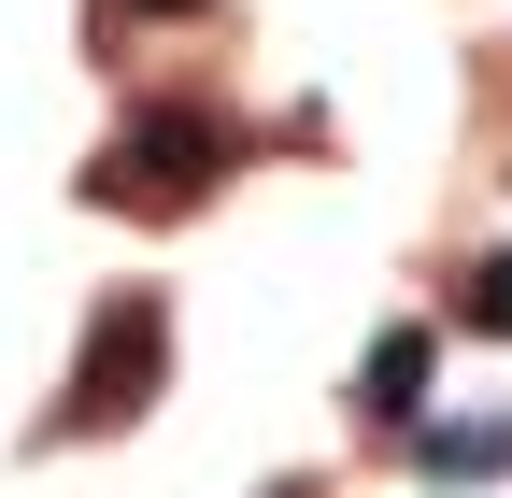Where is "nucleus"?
Instances as JSON below:
<instances>
[{
  "label": "nucleus",
  "mask_w": 512,
  "mask_h": 498,
  "mask_svg": "<svg viewBox=\"0 0 512 498\" xmlns=\"http://www.w3.org/2000/svg\"><path fill=\"white\" fill-rule=\"evenodd\" d=\"M157 370H171V299L157 285H114L86 342H72V385H57V442H114L128 413L157 399Z\"/></svg>",
  "instance_id": "obj_2"
},
{
  "label": "nucleus",
  "mask_w": 512,
  "mask_h": 498,
  "mask_svg": "<svg viewBox=\"0 0 512 498\" xmlns=\"http://www.w3.org/2000/svg\"><path fill=\"white\" fill-rule=\"evenodd\" d=\"M456 314H470L484 342H512V257H470V285H456Z\"/></svg>",
  "instance_id": "obj_5"
},
{
  "label": "nucleus",
  "mask_w": 512,
  "mask_h": 498,
  "mask_svg": "<svg viewBox=\"0 0 512 498\" xmlns=\"http://www.w3.org/2000/svg\"><path fill=\"white\" fill-rule=\"evenodd\" d=\"M413 456H427L441 484H484V470H512V413H498V427H427Z\"/></svg>",
  "instance_id": "obj_4"
},
{
  "label": "nucleus",
  "mask_w": 512,
  "mask_h": 498,
  "mask_svg": "<svg viewBox=\"0 0 512 498\" xmlns=\"http://www.w3.org/2000/svg\"><path fill=\"white\" fill-rule=\"evenodd\" d=\"M100 15H114V29H185L200 0H100Z\"/></svg>",
  "instance_id": "obj_6"
},
{
  "label": "nucleus",
  "mask_w": 512,
  "mask_h": 498,
  "mask_svg": "<svg viewBox=\"0 0 512 498\" xmlns=\"http://www.w3.org/2000/svg\"><path fill=\"white\" fill-rule=\"evenodd\" d=\"M228 157H242V129H228L214 100H143V114L100 143L86 200H100V214H185V200L228 185Z\"/></svg>",
  "instance_id": "obj_1"
},
{
  "label": "nucleus",
  "mask_w": 512,
  "mask_h": 498,
  "mask_svg": "<svg viewBox=\"0 0 512 498\" xmlns=\"http://www.w3.org/2000/svg\"><path fill=\"white\" fill-rule=\"evenodd\" d=\"M427 385H441V342H427V328L399 314V328L370 342V370H356V413H384V427H413V413H427Z\"/></svg>",
  "instance_id": "obj_3"
}]
</instances>
